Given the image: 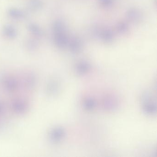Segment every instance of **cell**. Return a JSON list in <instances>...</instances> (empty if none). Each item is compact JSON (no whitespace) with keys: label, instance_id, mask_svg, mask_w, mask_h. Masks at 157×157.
<instances>
[{"label":"cell","instance_id":"6da1fadb","mask_svg":"<svg viewBox=\"0 0 157 157\" xmlns=\"http://www.w3.org/2000/svg\"><path fill=\"white\" fill-rule=\"evenodd\" d=\"M55 31V42L59 47L63 48L68 44V38L66 34V30H59Z\"/></svg>","mask_w":157,"mask_h":157},{"label":"cell","instance_id":"7a4b0ae2","mask_svg":"<svg viewBox=\"0 0 157 157\" xmlns=\"http://www.w3.org/2000/svg\"><path fill=\"white\" fill-rule=\"evenodd\" d=\"M68 43L70 49L72 53H79L83 49V41L78 37L72 38Z\"/></svg>","mask_w":157,"mask_h":157},{"label":"cell","instance_id":"3957f363","mask_svg":"<svg viewBox=\"0 0 157 157\" xmlns=\"http://www.w3.org/2000/svg\"><path fill=\"white\" fill-rule=\"evenodd\" d=\"M142 14L139 10L132 8L127 12L126 17L129 21L133 23L140 21L142 18Z\"/></svg>","mask_w":157,"mask_h":157},{"label":"cell","instance_id":"277c9868","mask_svg":"<svg viewBox=\"0 0 157 157\" xmlns=\"http://www.w3.org/2000/svg\"><path fill=\"white\" fill-rule=\"evenodd\" d=\"M90 68V65L86 61H81L77 64L75 72L78 75L82 76L85 74L89 71Z\"/></svg>","mask_w":157,"mask_h":157},{"label":"cell","instance_id":"5b68a950","mask_svg":"<svg viewBox=\"0 0 157 157\" xmlns=\"http://www.w3.org/2000/svg\"><path fill=\"white\" fill-rule=\"evenodd\" d=\"M100 35L102 40L106 44H109L113 40V33L110 29L103 30L100 32Z\"/></svg>","mask_w":157,"mask_h":157},{"label":"cell","instance_id":"8992f818","mask_svg":"<svg viewBox=\"0 0 157 157\" xmlns=\"http://www.w3.org/2000/svg\"><path fill=\"white\" fill-rule=\"evenodd\" d=\"M156 106L151 102L143 104V112L148 115H152L156 113Z\"/></svg>","mask_w":157,"mask_h":157},{"label":"cell","instance_id":"52a82bcc","mask_svg":"<svg viewBox=\"0 0 157 157\" xmlns=\"http://www.w3.org/2000/svg\"><path fill=\"white\" fill-rule=\"evenodd\" d=\"M96 105L95 100L92 98H88L85 100L83 103V106L86 110L91 111L93 110Z\"/></svg>","mask_w":157,"mask_h":157},{"label":"cell","instance_id":"ba28073f","mask_svg":"<svg viewBox=\"0 0 157 157\" xmlns=\"http://www.w3.org/2000/svg\"><path fill=\"white\" fill-rule=\"evenodd\" d=\"M117 29L119 33H125L128 30V26L124 22H120L117 25Z\"/></svg>","mask_w":157,"mask_h":157},{"label":"cell","instance_id":"9c48e42d","mask_svg":"<svg viewBox=\"0 0 157 157\" xmlns=\"http://www.w3.org/2000/svg\"><path fill=\"white\" fill-rule=\"evenodd\" d=\"M105 106H106V108L109 110H114L117 106L116 101L114 100H113L112 99L107 100L105 102Z\"/></svg>","mask_w":157,"mask_h":157},{"label":"cell","instance_id":"30bf717a","mask_svg":"<svg viewBox=\"0 0 157 157\" xmlns=\"http://www.w3.org/2000/svg\"><path fill=\"white\" fill-rule=\"evenodd\" d=\"M99 2L102 7L108 8L113 5L114 0H99Z\"/></svg>","mask_w":157,"mask_h":157}]
</instances>
